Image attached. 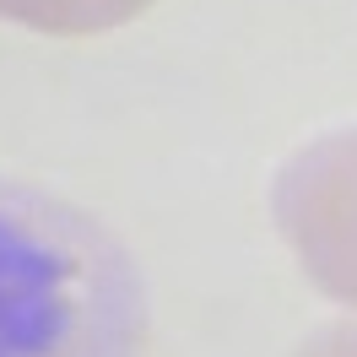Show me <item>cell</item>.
Segmentation results:
<instances>
[{
	"instance_id": "1",
	"label": "cell",
	"mask_w": 357,
	"mask_h": 357,
	"mask_svg": "<svg viewBox=\"0 0 357 357\" xmlns=\"http://www.w3.org/2000/svg\"><path fill=\"white\" fill-rule=\"evenodd\" d=\"M130 249L92 211L0 178V357H141Z\"/></svg>"
},
{
	"instance_id": "2",
	"label": "cell",
	"mask_w": 357,
	"mask_h": 357,
	"mask_svg": "<svg viewBox=\"0 0 357 357\" xmlns=\"http://www.w3.org/2000/svg\"><path fill=\"white\" fill-rule=\"evenodd\" d=\"M271 211L314 287L357 309V125L292 157L271 190Z\"/></svg>"
},
{
	"instance_id": "3",
	"label": "cell",
	"mask_w": 357,
	"mask_h": 357,
	"mask_svg": "<svg viewBox=\"0 0 357 357\" xmlns=\"http://www.w3.org/2000/svg\"><path fill=\"white\" fill-rule=\"evenodd\" d=\"M146 6L152 0H0V17L38 33H103L141 17Z\"/></svg>"
},
{
	"instance_id": "4",
	"label": "cell",
	"mask_w": 357,
	"mask_h": 357,
	"mask_svg": "<svg viewBox=\"0 0 357 357\" xmlns=\"http://www.w3.org/2000/svg\"><path fill=\"white\" fill-rule=\"evenodd\" d=\"M292 357H357V319H347V325H325V331L309 335Z\"/></svg>"
}]
</instances>
